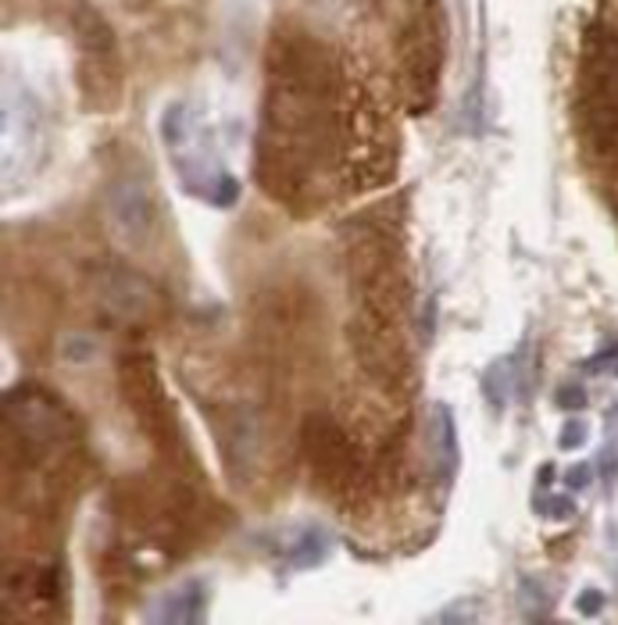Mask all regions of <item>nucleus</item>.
Returning <instances> with one entry per match:
<instances>
[{
    "mask_svg": "<svg viewBox=\"0 0 618 625\" xmlns=\"http://www.w3.org/2000/svg\"><path fill=\"white\" fill-rule=\"evenodd\" d=\"M108 222L125 250H144L158 233V208L144 183L125 179L108 194Z\"/></svg>",
    "mask_w": 618,
    "mask_h": 625,
    "instance_id": "3",
    "label": "nucleus"
},
{
    "mask_svg": "<svg viewBox=\"0 0 618 625\" xmlns=\"http://www.w3.org/2000/svg\"><path fill=\"white\" fill-rule=\"evenodd\" d=\"M590 465H575V468H569L565 471V487H572V490H586V482H590Z\"/></svg>",
    "mask_w": 618,
    "mask_h": 625,
    "instance_id": "11",
    "label": "nucleus"
},
{
    "mask_svg": "<svg viewBox=\"0 0 618 625\" xmlns=\"http://www.w3.org/2000/svg\"><path fill=\"white\" fill-rule=\"evenodd\" d=\"M329 554V543H326V536L322 532H315V529H304L301 532V540L293 543V551H290V561L298 568H312V565H318L322 557Z\"/></svg>",
    "mask_w": 618,
    "mask_h": 625,
    "instance_id": "7",
    "label": "nucleus"
},
{
    "mask_svg": "<svg viewBox=\"0 0 618 625\" xmlns=\"http://www.w3.org/2000/svg\"><path fill=\"white\" fill-rule=\"evenodd\" d=\"M404 69H408L411 105H415V111L429 108L436 97V75H440V15H436L433 4L419 11V19L411 22Z\"/></svg>",
    "mask_w": 618,
    "mask_h": 625,
    "instance_id": "2",
    "label": "nucleus"
},
{
    "mask_svg": "<svg viewBox=\"0 0 618 625\" xmlns=\"http://www.w3.org/2000/svg\"><path fill=\"white\" fill-rule=\"evenodd\" d=\"M583 443H586V426L583 422H569V426L561 429V437H558L561 451H579Z\"/></svg>",
    "mask_w": 618,
    "mask_h": 625,
    "instance_id": "8",
    "label": "nucleus"
},
{
    "mask_svg": "<svg viewBox=\"0 0 618 625\" xmlns=\"http://www.w3.org/2000/svg\"><path fill=\"white\" fill-rule=\"evenodd\" d=\"M304 454H307V465L312 471L329 482V487H347L358 468V451L351 437L332 422L329 415H315L312 422L304 429Z\"/></svg>",
    "mask_w": 618,
    "mask_h": 625,
    "instance_id": "4",
    "label": "nucleus"
},
{
    "mask_svg": "<svg viewBox=\"0 0 618 625\" xmlns=\"http://www.w3.org/2000/svg\"><path fill=\"white\" fill-rule=\"evenodd\" d=\"M100 293H105L108 308L122 318H150L161 308L154 286L147 279H140L136 272H111L105 279V286H100Z\"/></svg>",
    "mask_w": 618,
    "mask_h": 625,
    "instance_id": "5",
    "label": "nucleus"
},
{
    "mask_svg": "<svg viewBox=\"0 0 618 625\" xmlns=\"http://www.w3.org/2000/svg\"><path fill=\"white\" fill-rule=\"evenodd\" d=\"M604 482H615V454H604Z\"/></svg>",
    "mask_w": 618,
    "mask_h": 625,
    "instance_id": "14",
    "label": "nucleus"
},
{
    "mask_svg": "<svg viewBox=\"0 0 618 625\" xmlns=\"http://www.w3.org/2000/svg\"><path fill=\"white\" fill-rule=\"evenodd\" d=\"M547 512H550V518H569L572 515V501H550Z\"/></svg>",
    "mask_w": 618,
    "mask_h": 625,
    "instance_id": "13",
    "label": "nucleus"
},
{
    "mask_svg": "<svg viewBox=\"0 0 618 625\" xmlns=\"http://www.w3.org/2000/svg\"><path fill=\"white\" fill-rule=\"evenodd\" d=\"M61 354H64V361H86L89 354H94V343L89 340H64V347H61Z\"/></svg>",
    "mask_w": 618,
    "mask_h": 625,
    "instance_id": "9",
    "label": "nucleus"
},
{
    "mask_svg": "<svg viewBox=\"0 0 618 625\" xmlns=\"http://www.w3.org/2000/svg\"><path fill=\"white\" fill-rule=\"evenodd\" d=\"M150 618H161V622H201L204 618V593L197 583H183L179 590L165 593L158 611Z\"/></svg>",
    "mask_w": 618,
    "mask_h": 625,
    "instance_id": "6",
    "label": "nucleus"
},
{
    "mask_svg": "<svg viewBox=\"0 0 618 625\" xmlns=\"http://www.w3.org/2000/svg\"><path fill=\"white\" fill-rule=\"evenodd\" d=\"M119 382H122V397L129 404V412L136 415L140 429H144L158 446H169L179 432H175V418L169 412V401H165L154 357L150 354H125L122 368H119Z\"/></svg>",
    "mask_w": 618,
    "mask_h": 625,
    "instance_id": "1",
    "label": "nucleus"
},
{
    "mask_svg": "<svg viewBox=\"0 0 618 625\" xmlns=\"http://www.w3.org/2000/svg\"><path fill=\"white\" fill-rule=\"evenodd\" d=\"M604 608V593L601 590H583L579 593V615H597Z\"/></svg>",
    "mask_w": 618,
    "mask_h": 625,
    "instance_id": "10",
    "label": "nucleus"
},
{
    "mask_svg": "<svg viewBox=\"0 0 618 625\" xmlns=\"http://www.w3.org/2000/svg\"><path fill=\"white\" fill-rule=\"evenodd\" d=\"M558 404L561 407H583L586 404V393H583V387H565V390H558Z\"/></svg>",
    "mask_w": 618,
    "mask_h": 625,
    "instance_id": "12",
    "label": "nucleus"
}]
</instances>
